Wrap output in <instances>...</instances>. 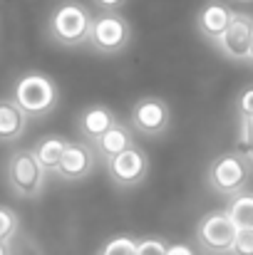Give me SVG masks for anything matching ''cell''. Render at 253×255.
<instances>
[{"instance_id":"1","label":"cell","mask_w":253,"mask_h":255,"mask_svg":"<svg viewBox=\"0 0 253 255\" xmlns=\"http://www.w3.org/2000/svg\"><path fill=\"white\" fill-rule=\"evenodd\" d=\"M57 85L42 72H27L12 87V102L27 114V119L47 117L57 107Z\"/></svg>"},{"instance_id":"2","label":"cell","mask_w":253,"mask_h":255,"mask_svg":"<svg viewBox=\"0 0 253 255\" xmlns=\"http://www.w3.org/2000/svg\"><path fill=\"white\" fill-rule=\"evenodd\" d=\"M92 15L80 2H62L52 10L47 20V32L55 42L65 47H77L89 40Z\"/></svg>"},{"instance_id":"3","label":"cell","mask_w":253,"mask_h":255,"mask_svg":"<svg viewBox=\"0 0 253 255\" xmlns=\"http://www.w3.org/2000/svg\"><path fill=\"white\" fill-rule=\"evenodd\" d=\"M132 40V27L129 22L117 15V12H104L99 17H92V27H89V45L102 52V55H117L122 52Z\"/></svg>"},{"instance_id":"4","label":"cell","mask_w":253,"mask_h":255,"mask_svg":"<svg viewBox=\"0 0 253 255\" xmlns=\"http://www.w3.org/2000/svg\"><path fill=\"white\" fill-rule=\"evenodd\" d=\"M7 181H10V188L22 196V198H32L42 191V183H45V169L40 166L35 151H27V149H20L10 156L7 161Z\"/></svg>"},{"instance_id":"5","label":"cell","mask_w":253,"mask_h":255,"mask_svg":"<svg viewBox=\"0 0 253 255\" xmlns=\"http://www.w3.org/2000/svg\"><path fill=\"white\" fill-rule=\"evenodd\" d=\"M236 236H239V228L229 218L226 211H214V213L204 216L199 223V231H196L201 248H206L211 253H231Z\"/></svg>"},{"instance_id":"6","label":"cell","mask_w":253,"mask_h":255,"mask_svg":"<svg viewBox=\"0 0 253 255\" xmlns=\"http://www.w3.org/2000/svg\"><path fill=\"white\" fill-rule=\"evenodd\" d=\"M249 181V164L239 154H224L209 166V183L224 196H236Z\"/></svg>"},{"instance_id":"7","label":"cell","mask_w":253,"mask_h":255,"mask_svg":"<svg viewBox=\"0 0 253 255\" xmlns=\"http://www.w3.org/2000/svg\"><path fill=\"white\" fill-rule=\"evenodd\" d=\"M253 40V15L249 12H234L229 27L219 35L216 47L224 57L234 62H249V50Z\"/></svg>"},{"instance_id":"8","label":"cell","mask_w":253,"mask_h":255,"mask_svg":"<svg viewBox=\"0 0 253 255\" xmlns=\"http://www.w3.org/2000/svg\"><path fill=\"white\" fill-rule=\"evenodd\" d=\"M171 112L169 104L159 97H144L132 107V127L147 136H159L169 129Z\"/></svg>"},{"instance_id":"9","label":"cell","mask_w":253,"mask_h":255,"mask_svg":"<svg viewBox=\"0 0 253 255\" xmlns=\"http://www.w3.org/2000/svg\"><path fill=\"white\" fill-rule=\"evenodd\" d=\"M104 164H107L112 181L119 186H137L144 181V176L149 171V159L139 146H129L127 151L117 154L114 159H109Z\"/></svg>"},{"instance_id":"10","label":"cell","mask_w":253,"mask_h":255,"mask_svg":"<svg viewBox=\"0 0 253 255\" xmlns=\"http://www.w3.org/2000/svg\"><path fill=\"white\" fill-rule=\"evenodd\" d=\"M94 161H97V154L92 151L89 144H84V141H70L55 173L60 178H65V181H82V178H87L92 173Z\"/></svg>"},{"instance_id":"11","label":"cell","mask_w":253,"mask_h":255,"mask_svg":"<svg viewBox=\"0 0 253 255\" xmlns=\"http://www.w3.org/2000/svg\"><path fill=\"white\" fill-rule=\"evenodd\" d=\"M231 17H234V10H231L229 5H224V2H206V5L199 10L196 25H199V32H201L206 40L216 42L219 35L229 27Z\"/></svg>"},{"instance_id":"12","label":"cell","mask_w":253,"mask_h":255,"mask_svg":"<svg viewBox=\"0 0 253 255\" xmlns=\"http://www.w3.org/2000/svg\"><path fill=\"white\" fill-rule=\"evenodd\" d=\"M117 122V117L112 114V109L102 107V104H92L87 107L80 119H77V127H80V136L87 141H97L112 124Z\"/></svg>"},{"instance_id":"13","label":"cell","mask_w":253,"mask_h":255,"mask_svg":"<svg viewBox=\"0 0 253 255\" xmlns=\"http://www.w3.org/2000/svg\"><path fill=\"white\" fill-rule=\"evenodd\" d=\"M25 129L27 114L12 99H0V141H17Z\"/></svg>"},{"instance_id":"14","label":"cell","mask_w":253,"mask_h":255,"mask_svg":"<svg viewBox=\"0 0 253 255\" xmlns=\"http://www.w3.org/2000/svg\"><path fill=\"white\" fill-rule=\"evenodd\" d=\"M94 146H97L102 161H109V159H114L117 154H122V151H127L129 146H134V141H132L129 129H127L124 124L114 122V124L94 141Z\"/></svg>"},{"instance_id":"15","label":"cell","mask_w":253,"mask_h":255,"mask_svg":"<svg viewBox=\"0 0 253 255\" xmlns=\"http://www.w3.org/2000/svg\"><path fill=\"white\" fill-rule=\"evenodd\" d=\"M67 144H70V141H67L65 136H47V139H42V141L35 146V156H37L40 166L45 171H57L60 159H62Z\"/></svg>"},{"instance_id":"16","label":"cell","mask_w":253,"mask_h":255,"mask_svg":"<svg viewBox=\"0 0 253 255\" xmlns=\"http://www.w3.org/2000/svg\"><path fill=\"white\" fill-rule=\"evenodd\" d=\"M226 213L239 231H253V193H236Z\"/></svg>"},{"instance_id":"17","label":"cell","mask_w":253,"mask_h":255,"mask_svg":"<svg viewBox=\"0 0 253 255\" xmlns=\"http://www.w3.org/2000/svg\"><path fill=\"white\" fill-rule=\"evenodd\" d=\"M99 255H137V241L129 236H117L107 241V246L102 248Z\"/></svg>"},{"instance_id":"18","label":"cell","mask_w":253,"mask_h":255,"mask_svg":"<svg viewBox=\"0 0 253 255\" xmlns=\"http://www.w3.org/2000/svg\"><path fill=\"white\" fill-rule=\"evenodd\" d=\"M169 246L162 238H144L137 241V255H167Z\"/></svg>"},{"instance_id":"19","label":"cell","mask_w":253,"mask_h":255,"mask_svg":"<svg viewBox=\"0 0 253 255\" xmlns=\"http://www.w3.org/2000/svg\"><path fill=\"white\" fill-rule=\"evenodd\" d=\"M17 228V218L10 208H2L0 206V241H7Z\"/></svg>"},{"instance_id":"20","label":"cell","mask_w":253,"mask_h":255,"mask_svg":"<svg viewBox=\"0 0 253 255\" xmlns=\"http://www.w3.org/2000/svg\"><path fill=\"white\" fill-rule=\"evenodd\" d=\"M231 255H253V231H239Z\"/></svg>"},{"instance_id":"21","label":"cell","mask_w":253,"mask_h":255,"mask_svg":"<svg viewBox=\"0 0 253 255\" xmlns=\"http://www.w3.org/2000/svg\"><path fill=\"white\" fill-rule=\"evenodd\" d=\"M239 114L241 119H253V87H246L239 97Z\"/></svg>"},{"instance_id":"22","label":"cell","mask_w":253,"mask_h":255,"mask_svg":"<svg viewBox=\"0 0 253 255\" xmlns=\"http://www.w3.org/2000/svg\"><path fill=\"white\" fill-rule=\"evenodd\" d=\"M167 255H194V251L189 248V246H169V251H167Z\"/></svg>"},{"instance_id":"23","label":"cell","mask_w":253,"mask_h":255,"mask_svg":"<svg viewBox=\"0 0 253 255\" xmlns=\"http://www.w3.org/2000/svg\"><path fill=\"white\" fill-rule=\"evenodd\" d=\"M99 7H104V10H114V7H119V5H124L127 0H94Z\"/></svg>"},{"instance_id":"24","label":"cell","mask_w":253,"mask_h":255,"mask_svg":"<svg viewBox=\"0 0 253 255\" xmlns=\"http://www.w3.org/2000/svg\"><path fill=\"white\" fill-rule=\"evenodd\" d=\"M0 255H10V246H7V241H0Z\"/></svg>"},{"instance_id":"25","label":"cell","mask_w":253,"mask_h":255,"mask_svg":"<svg viewBox=\"0 0 253 255\" xmlns=\"http://www.w3.org/2000/svg\"><path fill=\"white\" fill-rule=\"evenodd\" d=\"M249 62H253V40H251V50H249Z\"/></svg>"},{"instance_id":"26","label":"cell","mask_w":253,"mask_h":255,"mask_svg":"<svg viewBox=\"0 0 253 255\" xmlns=\"http://www.w3.org/2000/svg\"><path fill=\"white\" fill-rule=\"evenodd\" d=\"M239 2H249V0H239Z\"/></svg>"}]
</instances>
